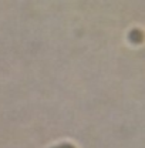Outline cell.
<instances>
[{
    "instance_id": "cell-1",
    "label": "cell",
    "mask_w": 145,
    "mask_h": 148,
    "mask_svg": "<svg viewBox=\"0 0 145 148\" xmlns=\"http://www.w3.org/2000/svg\"><path fill=\"white\" fill-rule=\"evenodd\" d=\"M55 148H74L71 145V144H61V145H58V147H55Z\"/></svg>"
}]
</instances>
